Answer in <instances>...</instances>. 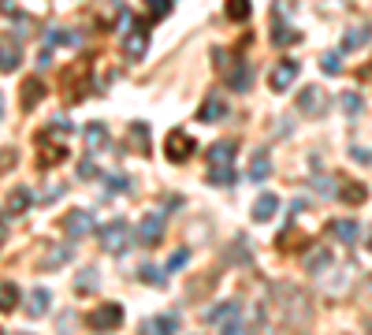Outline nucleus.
<instances>
[{"instance_id": "obj_30", "label": "nucleus", "mask_w": 372, "mask_h": 335, "mask_svg": "<svg viewBox=\"0 0 372 335\" xmlns=\"http://www.w3.org/2000/svg\"><path fill=\"white\" fill-rule=\"evenodd\" d=\"M294 41H298V34L290 30V26H283V19L276 15V45H279V49H287V45H294Z\"/></svg>"}, {"instance_id": "obj_42", "label": "nucleus", "mask_w": 372, "mask_h": 335, "mask_svg": "<svg viewBox=\"0 0 372 335\" xmlns=\"http://www.w3.org/2000/svg\"><path fill=\"white\" fill-rule=\"evenodd\" d=\"M4 4V15H12V19H19V8H15V0H0Z\"/></svg>"}, {"instance_id": "obj_1", "label": "nucleus", "mask_w": 372, "mask_h": 335, "mask_svg": "<svg viewBox=\"0 0 372 335\" xmlns=\"http://www.w3.org/2000/svg\"><path fill=\"white\" fill-rule=\"evenodd\" d=\"M212 56H216V63L223 67V83H228L231 89H239V94H246V89H250V83H253V75H250V63H246V60H231L223 49H216Z\"/></svg>"}, {"instance_id": "obj_25", "label": "nucleus", "mask_w": 372, "mask_h": 335, "mask_svg": "<svg viewBox=\"0 0 372 335\" xmlns=\"http://www.w3.org/2000/svg\"><path fill=\"white\" fill-rule=\"evenodd\" d=\"M83 134H86V149H101V146H108L105 123H89V127H83Z\"/></svg>"}, {"instance_id": "obj_21", "label": "nucleus", "mask_w": 372, "mask_h": 335, "mask_svg": "<svg viewBox=\"0 0 372 335\" xmlns=\"http://www.w3.org/2000/svg\"><path fill=\"white\" fill-rule=\"evenodd\" d=\"M49 291H45V287H38V291H30V298H26V313L30 316H45L49 313Z\"/></svg>"}, {"instance_id": "obj_16", "label": "nucleus", "mask_w": 372, "mask_h": 335, "mask_svg": "<svg viewBox=\"0 0 372 335\" xmlns=\"http://www.w3.org/2000/svg\"><path fill=\"white\" fill-rule=\"evenodd\" d=\"M276 209H279V197H276V194H261L257 202H253V220H257V224H268L272 216H276Z\"/></svg>"}, {"instance_id": "obj_37", "label": "nucleus", "mask_w": 372, "mask_h": 335, "mask_svg": "<svg viewBox=\"0 0 372 335\" xmlns=\"http://www.w3.org/2000/svg\"><path fill=\"white\" fill-rule=\"evenodd\" d=\"M339 101H342V112H347V116H358L361 112V97L358 94H342Z\"/></svg>"}, {"instance_id": "obj_24", "label": "nucleus", "mask_w": 372, "mask_h": 335, "mask_svg": "<svg viewBox=\"0 0 372 335\" xmlns=\"http://www.w3.org/2000/svg\"><path fill=\"white\" fill-rule=\"evenodd\" d=\"M335 197H339V202H347V205H361V202L369 197V186H361V183H342V190H339Z\"/></svg>"}, {"instance_id": "obj_44", "label": "nucleus", "mask_w": 372, "mask_h": 335, "mask_svg": "<svg viewBox=\"0 0 372 335\" xmlns=\"http://www.w3.org/2000/svg\"><path fill=\"white\" fill-rule=\"evenodd\" d=\"M0 116H4V97H0Z\"/></svg>"}, {"instance_id": "obj_8", "label": "nucleus", "mask_w": 372, "mask_h": 335, "mask_svg": "<svg viewBox=\"0 0 372 335\" xmlns=\"http://www.w3.org/2000/svg\"><path fill=\"white\" fill-rule=\"evenodd\" d=\"M94 231V216L83 213V209H71L67 216H63V235L67 239H83V235Z\"/></svg>"}, {"instance_id": "obj_33", "label": "nucleus", "mask_w": 372, "mask_h": 335, "mask_svg": "<svg viewBox=\"0 0 372 335\" xmlns=\"http://www.w3.org/2000/svg\"><path fill=\"white\" fill-rule=\"evenodd\" d=\"M320 67L328 71V75H342V56H339V52H324V56H320Z\"/></svg>"}, {"instance_id": "obj_28", "label": "nucleus", "mask_w": 372, "mask_h": 335, "mask_svg": "<svg viewBox=\"0 0 372 335\" xmlns=\"http://www.w3.org/2000/svg\"><path fill=\"white\" fill-rule=\"evenodd\" d=\"M265 175H268V153L257 149V153H253V164H250V179H257V183H261Z\"/></svg>"}, {"instance_id": "obj_18", "label": "nucleus", "mask_w": 372, "mask_h": 335, "mask_svg": "<svg viewBox=\"0 0 372 335\" xmlns=\"http://www.w3.org/2000/svg\"><path fill=\"white\" fill-rule=\"evenodd\" d=\"M369 34H372V26H369V23H358V26H350V30H347V38H342V52H353V49H361V45L369 41Z\"/></svg>"}, {"instance_id": "obj_4", "label": "nucleus", "mask_w": 372, "mask_h": 335, "mask_svg": "<svg viewBox=\"0 0 372 335\" xmlns=\"http://www.w3.org/2000/svg\"><path fill=\"white\" fill-rule=\"evenodd\" d=\"M120 324H123V305L105 302V305H97V310H89V328L94 332H112V328H120Z\"/></svg>"}, {"instance_id": "obj_19", "label": "nucleus", "mask_w": 372, "mask_h": 335, "mask_svg": "<svg viewBox=\"0 0 372 335\" xmlns=\"http://www.w3.org/2000/svg\"><path fill=\"white\" fill-rule=\"evenodd\" d=\"M239 316V302H220L212 310H205V321L208 324H223V321H234Z\"/></svg>"}, {"instance_id": "obj_32", "label": "nucleus", "mask_w": 372, "mask_h": 335, "mask_svg": "<svg viewBox=\"0 0 372 335\" xmlns=\"http://www.w3.org/2000/svg\"><path fill=\"white\" fill-rule=\"evenodd\" d=\"M142 283H153V287H164L168 283V279H164V272H160V268L157 265H142Z\"/></svg>"}, {"instance_id": "obj_31", "label": "nucleus", "mask_w": 372, "mask_h": 335, "mask_svg": "<svg viewBox=\"0 0 372 335\" xmlns=\"http://www.w3.org/2000/svg\"><path fill=\"white\" fill-rule=\"evenodd\" d=\"M208 183H212V186H231L234 171L231 168H208Z\"/></svg>"}, {"instance_id": "obj_2", "label": "nucleus", "mask_w": 372, "mask_h": 335, "mask_svg": "<svg viewBox=\"0 0 372 335\" xmlns=\"http://www.w3.org/2000/svg\"><path fill=\"white\" fill-rule=\"evenodd\" d=\"M120 23L127 26V34H123V52H127V60H142L145 49H149V30H145V26H134L127 8H120Z\"/></svg>"}, {"instance_id": "obj_26", "label": "nucleus", "mask_w": 372, "mask_h": 335, "mask_svg": "<svg viewBox=\"0 0 372 335\" xmlns=\"http://www.w3.org/2000/svg\"><path fill=\"white\" fill-rule=\"evenodd\" d=\"M331 265V250H316V253H309V257H305V272H324V268Z\"/></svg>"}, {"instance_id": "obj_22", "label": "nucleus", "mask_w": 372, "mask_h": 335, "mask_svg": "<svg viewBox=\"0 0 372 335\" xmlns=\"http://www.w3.org/2000/svg\"><path fill=\"white\" fill-rule=\"evenodd\" d=\"M223 112H228V105H223L220 97H208V101L197 108V120H201V123H216Z\"/></svg>"}, {"instance_id": "obj_43", "label": "nucleus", "mask_w": 372, "mask_h": 335, "mask_svg": "<svg viewBox=\"0 0 372 335\" xmlns=\"http://www.w3.org/2000/svg\"><path fill=\"white\" fill-rule=\"evenodd\" d=\"M353 157H358L361 164H372V153H369V149H353Z\"/></svg>"}, {"instance_id": "obj_36", "label": "nucleus", "mask_w": 372, "mask_h": 335, "mask_svg": "<svg viewBox=\"0 0 372 335\" xmlns=\"http://www.w3.org/2000/svg\"><path fill=\"white\" fill-rule=\"evenodd\" d=\"M145 8L153 12V19H164V15L171 12V0H145Z\"/></svg>"}, {"instance_id": "obj_34", "label": "nucleus", "mask_w": 372, "mask_h": 335, "mask_svg": "<svg viewBox=\"0 0 372 335\" xmlns=\"http://www.w3.org/2000/svg\"><path fill=\"white\" fill-rule=\"evenodd\" d=\"M190 265V250H175L168 257V272H179V268H186Z\"/></svg>"}, {"instance_id": "obj_38", "label": "nucleus", "mask_w": 372, "mask_h": 335, "mask_svg": "<svg viewBox=\"0 0 372 335\" xmlns=\"http://www.w3.org/2000/svg\"><path fill=\"white\" fill-rule=\"evenodd\" d=\"M49 131H52V138H67V134L75 131V127H71V120H52V123H49Z\"/></svg>"}, {"instance_id": "obj_5", "label": "nucleus", "mask_w": 372, "mask_h": 335, "mask_svg": "<svg viewBox=\"0 0 372 335\" xmlns=\"http://www.w3.org/2000/svg\"><path fill=\"white\" fill-rule=\"evenodd\" d=\"M60 160H67V149L56 146V142H52V131L45 127V131L38 134V164L52 168V164H60Z\"/></svg>"}, {"instance_id": "obj_23", "label": "nucleus", "mask_w": 372, "mask_h": 335, "mask_svg": "<svg viewBox=\"0 0 372 335\" xmlns=\"http://www.w3.org/2000/svg\"><path fill=\"white\" fill-rule=\"evenodd\" d=\"M127 146H131L134 153H149V127L131 123V138H127Z\"/></svg>"}, {"instance_id": "obj_35", "label": "nucleus", "mask_w": 372, "mask_h": 335, "mask_svg": "<svg viewBox=\"0 0 372 335\" xmlns=\"http://www.w3.org/2000/svg\"><path fill=\"white\" fill-rule=\"evenodd\" d=\"M105 186H108V194H123V190L131 186V179L127 175H105Z\"/></svg>"}, {"instance_id": "obj_12", "label": "nucleus", "mask_w": 372, "mask_h": 335, "mask_svg": "<svg viewBox=\"0 0 372 335\" xmlns=\"http://www.w3.org/2000/svg\"><path fill=\"white\" fill-rule=\"evenodd\" d=\"M179 332V316L164 313V316H153V321L142 324V335H175Z\"/></svg>"}, {"instance_id": "obj_6", "label": "nucleus", "mask_w": 372, "mask_h": 335, "mask_svg": "<svg viewBox=\"0 0 372 335\" xmlns=\"http://www.w3.org/2000/svg\"><path fill=\"white\" fill-rule=\"evenodd\" d=\"M298 112L302 116H324L328 112V97H324V89L320 86H305L302 94H298Z\"/></svg>"}, {"instance_id": "obj_45", "label": "nucleus", "mask_w": 372, "mask_h": 335, "mask_svg": "<svg viewBox=\"0 0 372 335\" xmlns=\"http://www.w3.org/2000/svg\"><path fill=\"white\" fill-rule=\"evenodd\" d=\"M19 335H26V332H19Z\"/></svg>"}, {"instance_id": "obj_13", "label": "nucleus", "mask_w": 372, "mask_h": 335, "mask_svg": "<svg viewBox=\"0 0 372 335\" xmlns=\"http://www.w3.org/2000/svg\"><path fill=\"white\" fill-rule=\"evenodd\" d=\"M19 94H23V108L30 112V108H38V105H41V97H45V83H41L38 75H34V78H26V83H23Z\"/></svg>"}, {"instance_id": "obj_20", "label": "nucleus", "mask_w": 372, "mask_h": 335, "mask_svg": "<svg viewBox=\"0 0 372 335\" xmlns=\"http://www.w3.org/2000/svg\"><path fill=\"white\" fill-rule=\"evenodd\" d=\"M19 310V287L12 279H0V313H12Z\"/></svg>"}, {"instance_id": "obj_14", "label": "nucleus", "mask_w": 372, "mask_h": 335, "mask_svg": "<svg viewBox=\"0 0 372 335\" xmlns=\"http://www.w3.org/2000/svg\"><path fill=\"white\" fill-rule=\"evenodd\" d=\"M234 160V142H216L208 149V168H231Z\"/></svg>"}, {"instance_id": "obj_10", "label": "nucleus", "mask_w": 372, "mask_h": 335, "mask_svg": "<svg viewBox=\"0 0 372 335\" xmlns=\"http://www.w3.org/2000/svg\"><path fill=\"white\" fill-rule=\"evenodd\" d=\"M294 75H298V63L294 60H279L276 67H272V75H268V86L276 89V94H283V89L294 83Z\"/></svg>"}, {"instance_id": "obj_15", "label": "nucleus", "mask_w": 372, "mask_h": 335, "mask_svg": "<svg viewBox=\"0 0 372 335\" xmlns=\"http://www.w3.org/2000/svg\"><path fill=\"white\" fill-rule=\"evenodd\" d=\"M30 205H34V194H30V186H15L12 194H8L4 209L15 216V213H26V209H30Z\"/></svg>"}, {"instance_id": "obj_27", "label": "nucleus", "mask_w": 372, "mask_h": 335, "mask_svg": "<svg viewBox=\"0 0 372 335\" xmlns=\"http://www.w3.org/2000/svg\"><path fill=\"white\" fill-rule=\"evenodd\" d=\"M223 12H228L231 23H242V19H250V0H228Z\"/></svg>"}, {"instance_id": "obj_3", "label": "nucleus", "mask_w": 372, "mask_h": 335, "mask_svg": "<svg viewBox=\"0 0 372 335\" xmlns=\"http://www.w3.org/2000/svg\"><path fill=\"white\" fill-rule=\"evenodd\" d=\"M97 235H101V250L108 253H127V246H131V224L127 220H108Z\"/></svg>"}, {"instance_id": "obj_9", "label": "nucleus", "mask_w": 372, "mask_h": 335, "mask_svg": "<svg viewBox=\"0 0 372 335\" xmlns=\"http://www.w3.org/2000/svg\"><path fill=\"white\" fill-rule=\"evenodd\" d=\"M138 239H142V246H157V242L164 239V216L160 213L145 216V220L138 224Z\"/></svg>"}, {"instance_id": "obj_11", "label": "nucleus", "mask_w": 372, "mask_h": 335, "mask_svg": "<svg viewBox=\"0 0 372 335\" xmlns=\"http://www.w3.org/2000/svg\"><path fill=\"white\" fill-rule=\"evenodd\" d=\"M19 60H23L19 38H0V75H4V71H15Z\"/></svg>"}, {"instance_id": "obj_41", "label": "nucleus", "mask_w": 372, "mask_h": 335, "mask_svg": "<svg viewBox=\"0 0 372 335\" xmlns=\"http://www.w3.org/2000/svg\"><path fill=\"white\" fill-rule=\"evenodd\" d=\"M223 335H246V328H242L239 316H234V321H223Z\"/></svg>"}, {"instance_id": "obj_29", "label": "nucleus", "mask_w": 372, "mask_h": 335, "mask_svg": "<svg viewBox=\"0 0 372 335\" xmlns=\"http://www.w3.org/2000/svg\"><path fill=\"white\" fill-rule=\"evenodd\" d=\"M75 291H78V294H89V291H97V272H94V268H83V272H78V283H75Z\"/></svg>"}, {"instance_id": "obj_39", "label": "nucleus", "mask_w": 372, "mask_h": 335, "mask_svg": "<svg viewBox=\"0 0 372 335\" xmlns=\"http://www.w3.org/2000/svg\"><path fill=\"white\" fill-rule=\"evenodd\" d=\"M97 175H101V168H97L94 160H89V153H86V160L78 164V179H97Z\"/></svg>"}, {"instance_id": "obj_40", "label": "nucleus", "mask_w": 372, "mask_h": 335, "mask_svg": "<svg viewBox=\"0 0 372 335\" xmlns=\"http://www.w3.org/2000/svg\"><path fill=\"white\" fill-rule=\"evenodd\" d=\"M15 157H19L15 149H4V153H0V175H8V171L15 168Z\"/></svg>"}, {"instance_id": "obj_17", "label": "nucleus", "mask_w": 372, "mask_h": 335, "mask_svg": "<svg viewBox=\"0 0 372 335\" xmlns=\"http://www.w3.org/2000/svg\"><path fill=\"white\" fill-rule=\"evenodd\" d=\"M331 235H335L339 242H347V246H353V242L361 239V224H358V220H335V224H331Z\"/></svg>"}, {"instance_id": "obj_7", "label": "nucleus", "mask_w": 372, "mask_h": 335, "mask_svg": "<svg viewBox=\"0 0 372 335\" xmlns=\"http://www.w3.org/2000/svg\"><path fill=\"white\" fill-rule=\"evenodd\" d=\"M164 153H168V160H186L190 153H194V138H190L186 131H171L168 134V142H164Z\"/></svg>"}]
</instances>
